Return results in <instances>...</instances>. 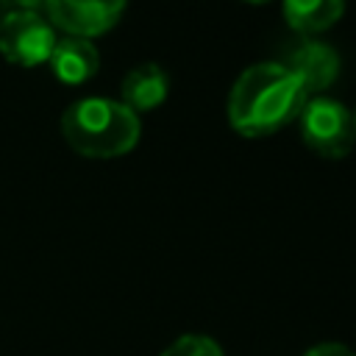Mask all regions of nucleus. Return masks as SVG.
<instances>
[{"instance_id":"nucleus-14","label":"nucleus","mask_w":356,"mask_h":356,"mask_svg":"<svg viewBox=\"0 0 356 356\" xmlns=\"http://www.w3.org/2000/svg\"><path fill=\"white\" fill-rule=\"evenodd\" d=\"M353 128H356V114H353Z\"/></svg>"},{"instance_id":"nucleus-7","label":"nucleus","mask_w":356,"mask_h":356,"mask_svg":"<svg viewBox=\"0 0 356 356\" xmlns=\"http://www.w3.org/2000/svg\"><path fill=\"white\" fill-rule=\"evenodd\" d=\"M50 70L64 83H83L89 81L100 67V53L89 39L81 36H64L56 39V47L50 53Z\"/></svg>"},{"instance_id":"nucleus-8","label":"nucleus","mask_w":356,"mask_h":356,"mask_svg":"<svg viewBox=\"0 0 356 356\" xmlns=\"http://www.w3.org/2000/svg\"><path fill=\"white\" fill-rule=\"evenodd\" d=\"M170 92V78L167 72L156 64V61H147V64H139L134 67L125 78H122V86H120V95H122V106H128L134 114L139 111H153L156 106L164 103Z\"/></svg>"},{"instance_id":"nucleus-4","label":"nucleus","mask_w":356,"mask_h":356,"mask_svg":"<svg viewBox=\"0 0 356 356\" xmlns=\"http://www.w3.org/2000/svg\"><path fill=\"white\" fill-rule=\"evenodd\" d=\"M56 31L42 11H8L0 19V53L19 67H36L50 58Z\"/></svg>"},{"instance_id":"nucleus-2","label":"nucleus","mask_w":356,"mask_h":356,"mask_svg":"<svg viewBox=\"0 0 356 356\" xmlns=\"http://www.w3.org/2000/svg\"><path fill=\"white\" fill-rule=\"evenodd\" d=\"M61 131L70 147L86 159H114L139 142V114L120 100L81 97L61 114Z\"/></svg>"},{"instance_id":"nucleus-9","label":"nucleus","mask_w":356,"mask_h":356,"mask_svg":"<svg viewBox=\"0 0 356 356\" xmlns=\"http://www.w3.org/2000/svg\"><path fill=\"white\" fill-rule=\"evenodd\" d=\"M286 25L300 36H317L328 31L345 11V0H284Z\"/></svg>"},{"instance_id":"nucleus-10","label":"nucleus","mask_w":356,"mask_h":356,"mask_svg":"<svg viewBox=\"0 0 356 356\" xmlns=\"http://www.w3.org/2000/svg\"><path fill=\"white\" fill-rule=\"evenodd\" d=\"M159 356H225V353L206 334H184L175 342H170Z\"/></svg>"},{"instance_id":"nucleus-13","label":"nucleus","mask_w":356,"mask_h":356,"mask_svg":"<svg viewBox=\"0 0 356 356\" xmlns=\"http://www.w3.org/2000/svg\"><path fill=\"white\" fill-rule=\"evenodd\" d=\"M245 3H253V6H259V3H267V0H245Z\"/></svg>"},{"instance_id":"nucleus-3","label":"nucleus","mask_w":356,"mask_h":356,"mask_svg":"<svg viewBox=\"0 0 356 356\" xmlns=\"http://www.w3.org/2000/svg\"><path fill=\"white\" fill-rule=\"evenodd\" d=\"M300 136L309 150L323 159H345L356 142L353 111L325 95H314L303 103L300 114Z\"/></svg>"},{"instance_id":"nucleus-5","label":"nucleus","mask_w":356,"mask_h":356,"mask_svg":"<svg viewBox=\"0 0 356 356\" xmlns=\"http://www.w3.org/2000/svg\"><path fill=\"white\" fill-rule=\"evenodd\" d=\"M128 0H44V17L50 25L67 31V36H97L117 25Z\"/></svg>"},{"instance_id":"nucleus-12","label":"nucleus","mask_w":356,"mask_h":356,"mask_svg":"<svg viewBox=\"0 0 356 356\" xmlns=\"http://www.w3.org/2000/svg\"><path fill=\"white\" fill-rule=\"evenodd\" d=\"M8 6H14V11H39L44 6V0H3Z\"/></svg>"},{"instance_id":"nucleus-11","label":"nucleus","mask_w":356,"mask_h":356,"mask_svg":"<svg viewBox=\"0 0 356 356\" xmlns=\"http://www.w3.org/2000/svg\"><path fill=\"white\" fill-rule=\"evenodd\" d=\"M303 356H356V350H350L342 342H320V345L309 348Z\"/></svg>"},{"instance_id":"nucleus-1","label":"nucleus","mask_w":356,"mask_h":356,"mask_svg":"<svg viewBox=\"0 0 356 356\" xmlns=\"http://www.w3.org/2000/svg\"><path fill=\"white\" fill-rule=\"evenodd\" d=\"M312 95L281 61L248 67L228 92V122L242 136H270L292 122Z\"/></svg>"},{"instance_id":"nucleus-6","label":"nucleus","mask_w":356,"mask_h":356,"mask_svg":"<svg viewBox=\"0 0 356 356\" xmlns=\"http://www.w3.org/2000/svg\"><path fill=\"white\" fill-rule=\"evenodd\" d=\"M281 64L300 78L309 95L328 89L339 75V53L328 42L314 36H300L286 50V58Z\"/></svg>"}]
</instances>
